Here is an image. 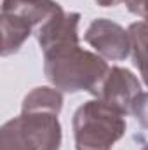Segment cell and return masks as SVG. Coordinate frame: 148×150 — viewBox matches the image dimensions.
<instances>
[{"mask_svg": "<svg viewBox=\"0 0 148 150\" xmlns=\"http://www.w3.org/2000/svg\"><path fill=\"white\" fill-rule=\"evenodd\" d=\"M0 150H32L18 126L16 117L7 120L0 129Z\"/></svg>", "mask_w": 148, "mask_h": 150, "instance_id": "9c48e42d", "label": "cell"}, {"mask_svg": "<svg viewBox=\"0 0 148 150\" xmlns=\"http://www.w3.org/2000/svg\"><path fill=\"white\" fill-rule=\"evenodd\" d=\"M54 112H21L18 126L32 150H59L63 133Z\"/></svg>", "mask_w": 148, "mask_h": 150, "instance_id": "5b68a950", "label": "cell"}, {"mask_svg": "<svg viewBox=\"0 0 148 150\" xmlns=\"http://www.w3.org/2000/svg\"><path fill=\"white\" fill-rule=\"evenodd\" d=\"M131 113L136 117V120H138V124H140L141 127L148 129V91L147 93L141 91V93L138 94V98H136L134 103H132Z\"/></svg>", "mask_w": 148, "mask_h": 150, "instance_id": "30bf717a", "label": "cell"}, {"mask_svg": "<svg viewBox=\"0 0 148 150\" xmlns=\"http://www.w3.org/2000/svg\"><path fill=\"white\" fill-rule=\"evenodd\" d=\"M120 2H124V0H96V4L101 7H113V5H118Z\"/></svg>", "mask_w": 148, "mask_h": 150, "instance_id": "7c38bea8", "label": "cell"}, {"mask_svg": "<svg viewBox=\"0 0 148 150\" xmlns=\"http://www.w3.org/2000/svg\"><path fill=\"white\" fill-rule=\"evenodd\" d=\"M77 150H111L125 134V115L96 98L80 105L73 113Z\"/></svg>", "mask_w": 148, "mask_h": 150, "instance_id": "7a4b0ae2", "label": "cell"}, {"mask_svg": "<svg viewBox=\"0 0 148 150\" xmlns=\"http://www.w3.org/2000/svg\"><path fill=\"white\" fill-rule=\"evenodd\" d=\"M63 7L56 0H4L2 2V56L21 49L33 32Z\"/></svg>", "mask_w": 148, "mask_h": 150, "instance_id": "3957f363", "label": "cell"}, {"mask_svg": "<svg viewBox=\"0 0 148 150\" xmlns=\"http://www.w3.org/2000/svg\"><path fill=\"white\" fill-rule=\"evenodd\" d=\"M85 42L105 59L122 61L131 54V37L118 23L99 18L85 30Z\"/></svg>", "mask_w": 148, "mask_h": 150, "instance_id": "277c9868", "label": "cell"}, {"mask_svg": "<svg viewBox=\"0 0 148 150\" xmlns=\"http://www.w3.org/2000/svg\"><path fill=\"white\" fill-rule=\"evenodd\" d=\"M63 108V94L56 87H35L30 91L23 103H21V112H54L59 113Z\"/></svg>", "mask_w": 148, "mask_h": 150, "instance_id": "52a82bcc", "label": "cell"}, {"mask_svg": "<svg viewBox=\"0 0 148 150\" xmlns=\"http://www.w3.org/2000/svg\"><path fill=\"white\" fill-rule=\"evenodd\" d=\"M143 150H148V143H147V145H145V147H143Z\"/></svg>", "mask_w": 148, "mask_h": 150, "instance_id": "4fadbf2b", "label": "cell"}, {"mask_svg": "<svg viewBox=\"0 0 148 150\" xmlns=\"http://www.w3.org/2000/svg\"><path fill=\"white\" fill-rule=\"evenodd\" d=\"M140 93H141V84L136 75L127 68L113 67L105 77L96 98L103 100L115 110L127 115L131 113L132 103Z\"/></svg>", "mask_w": 148, "mask_h": 150, "instance_id": "8992f818", "label": "cell"}, {"mask_svg": "<svg viewBox=\"0 0 148 150\" xmlns=\"http://www.w3.org/2000/svg\"><path fill=\"white\" fill-rule=\"evenodd\" d=\"M127 32L131 37V52L134 65L148 86V19L132 23Z\"/></svg>", "mask_w": 148, "mask_h": 150, "instance_id": "ba28073f", "label": "cell"}, {"mask_svg": "<svg viewBox=\"0 0 148 150\" xmlns=\"http://www.w3.org/2000/svg\"><path fill=\"white\" fill-rule=\"evenodd\" d=\"M129 12L140 16L141 19H148V0H124Z\"/></svg>", "mask_w": 148, "mask_h": 150, "instance_id": "8fae6325", "label": "cell"}, {"mask_svg": "<svg viewBox=\"0 0 148 150\" xmlns=\"http://www.w3.org/2000/svg\"><path fill=\"white\" fill-rule=\"evenodd\" d=\"M78 23V12L61 11L35 32L44 54V74L52 87L63 93L85 91L98 96L110 67L98 52L80 47Z\"/></svg>", "mask_w": 148, "mask_h": 150, "instance_id": "6da1fadb", "label": "cell"}]
</instances>
